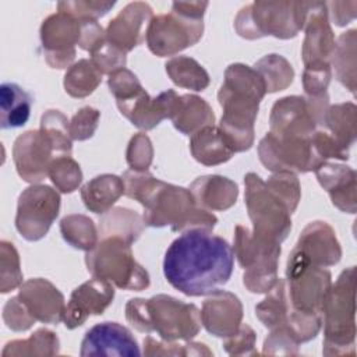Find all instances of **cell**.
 Masks as SVG:
<instances>
[{
	"instance_id": "603a6c76",
	"label": "cell",
	"mask_w": 357,
	"mask_h": 357,
	"mask_svg": "<svg viewBox=\"0 0 357 357\" xmlns=\"http://www.w3.org/2000/svg\"><path fill=\"white\" fill-rule=\"evenodd\" d=\"M243 321V305L238 297L226 290H216L202 303L201 322L216 337L236 333Z\"/></svg>"
},
{
	"instance_id": "ac0fdd59",
	"label": "cell",
	"mask_w": 357,
	"mask_h": 357,
	"mask_svg": "<svg viewBox=\"0 0 357 357\" xmlns=\"http://www.w3.org/2000/svg\"><path fill=\"white\" fill-rule=\"evenodd\" d=\"M269 132L278 137L308 139L317 131V121L304 96L291 95L275 102L269 116Z\"/></svg>"
},
{
	"instance_id": "2e32d148",
	"label": "cell",
	"mask_w": 357,
	"mask_h": 357,
	"mask_svg": "<svg viewBox=\"0 0 357 357\" xmlns=\"http://www.w3.org/2000/svg\"><path fill=\"white\" fill-rule=\"evenodd\" d=\"M305 31L301 56L304 67L307 66H331V57L335 50V33L329 24L326 3L304 1Z\"/></svg>"
},
{
	"instance_id": "277c9868",
	"label": "cell",
	"mask_w": 357,
	"mask_h": 357,
	"mask_svg": "<svg viewBox=\"0 0 357 357\" xmlns=\"http://www.w3.org/2000/svg\"><path fill=\"white\" fill-rule=\"evenodd\" d=\"M126 319L144 333H156L166 342H188L201 329V311L167 294L131 298L126 304Z\"/></svg>"
},
{
	"instance_id": "7a4b0ae2",
	"label": "cell",
	"mask_w": 357,
	"mask_h": 357,
	"mask_svg": "<svg viewBox=\"0 0 357 357\" xmlns=\"http://www.w3.org/2000/svg\"><path fill=\"white\" fill-rule=\"evenodd\" d=\"M121 178L124 194L142 205L145 226H169L173 231H212L218 223V218L198 206L191 191L184 187L165 183L148 170H127Z\"/></svg>"
},
{
	"instance_id": "ee69618b",
	"label": "cell",
	"mask_w": 357,
	"mask_h": 357,
	"mask_svg": "<svg viewBox=\"0 0 357 357\" xmlns=\"http://www.w3.org/2000/svg\"><path fill=\"white\" fill-rule=\"evenodd\" d=\"M268 188L289 208L293 213L301 199L300 181L293 172H276L268 181H265Z\"/></svg>"
},
{
	"instance_id": "8992f818",
	"label": "cell",
	"mask_w": 357,
	"mask_h": 357,
	"mask_svg": "<svg viewBox=\"0 0 357 357\" xmlns=\"http://www.w3.org/2000/svg\"><path fill=\"white\" fill-rule=\"evenodd\" d=\"M208 1H174L169 14L152 17L146 28L148 49L159 56H174L195 45L204 33Z\"/></svg>"
},
{
	"instance_id": "e0dca14e",
	"label": "cell",
	"mask_w": 357,
	"mask_h": 357,
	"mask_svg": "<svg viewBox=\"0 0 357 357\" xmlns=\"http://www.w3.org/2000/svg\"><path fill=\"white\" fill-rule=\"evenodd\" d=\"M114 298V286L103 279L92 278L73 290L66 305L63 322L67 329H75L91 315H102Z\"/></svg>"
},
{
	"instance_id": "7c38bea8",
	"label": "cell",
	"mask_w": 357,
	"mask_h": 357,
	"mask_svg": "<svg viewBox=\"0 0 357 357\" xmlns=\"http://www.w3.org/2000/svg\"><path fill=\"white\" fill-rule=\"evenodd\" d=\"M60 195L45 184H31L18 197L15 227L28 241L43 238L60 211Z\"/></svg>"
},
{
	"instance_id": "11a10c76",
	"label": "cell",
	"mask_w": 357,
	"mask_h": 357,
	"mask_svg": "<svg viewBox=\"0 0 357 357\" xmlns=\"http://www.w3.org/2000/svg\"><path fill=\"white\" fill-rule=\"evenodd\" d=\"M312 145L317 152V155L324 160L328 162L329 159H339V160H347L349 159V151L343 149L328 131L317 130L312 135Z\"/></svg>"
},
{
	"instance_id": "f907efd6",
	"label": "cell",
	"mask_w": 357,
	"mask_h": 357,
	"mask_svg": "<svg viewBox=\"0 0 357 357\" xmlns=\"http://www.w3.org/2000/svg\"><path fill=\"white\" fill-rule=\"evenodd\" d=\"M257 335L251 326L241 324L238 331L223 340V349L230 356H258L255 349Z\"/></svg>"
},
{
	"instance_id": "44dd1931",
	"label": "cell",
	"mask_w": 357,
	"mask_h": 357,
	"mask_svg": "<svg viewBox=\"0 0 357 357\" xmlns=\"http://www.w3.org/2000/svg\"><path fill=\"white\" fill-rule=\"evenodd\" d=\"M178 95L173 89H167L155 98H151L142 88L132 96L116 100L120 113L141 130H152L162 120L170 119L174 100Z\"/></svg>"
},
{
	"instance_id": "5b68a950",
	"label": "cell",
	"mask_w": 357,
	"mask_h": 357,
	"mask_svg": "<svg viewBox=\"0 0 357 357\" xmlns=\"http://www.w3.org/2000/svg\"><path fill=\"white\" fill-rule=\"evenodd\" d=\"M324 356L356 354V268L344 269L331 286L324 307Z\"/></svg>"
},
{
	"instance_id": "f6af8a7d",
	"label": "cell",
	"mask_w": 357,
	"mask_h": 357,
	"mask_svg": "<svg viewBox=\"0 0 357 357\" xmlns=\"http://www.w3.org/2000/svg\"><path fill=\"white\" fill-rule=\"evenodd\" d=\"M126 159L131 170L146 172L153 159V146L149 137L144 132L135 134L127 146Z\"/></svg>"
},
{
	"instance_id": "c3c4849f",
	"label": "cell",
	"mask_w": 357,
	"mask_h": 357,
	"mask_svg": "<svg viewBox=\"0 0 357 357\" xmlns=\"http://www.w3.org/2000/svg\"><path fill=\"white\" fill-rule=\"evenodd\" d=\"M127 53L113 46L110 42H105L93 53H91V60L102 74H113L121 68H126Z\"/></svg>"
},
{
	"instance_id": "30bf717a",
	"label": "cell",
	"mask_w": 357,
	"mask_h": 357,
	"mask_svg": "<svg viewBox=\"0 0 357 357\" xmlns=\"http://www.w3.org/2000/svg\"><path fill=\"white\" fill-rule=\"evenodd\" d=\"M244 185L245 206L252 222L251 233L261 240L280 244L291 230V212L257 173H247Z\"/></svg>"
},
{
	"instance_id": "bcb514c9",
	"label": "cell",
	"mask_w": 357,
	"mask_h": 357,
	"mask_svg": "<svg viewBox=\"0 0 357 357\" xmlns=\"http://www.w3.org/2000/svg\"><path fill=\"white\" fill-rule=\"evenodd\" d=\"M298 340L286 326L271 329V333L264 340L262 354L268 356H297Z\"/></svg>"
},
{
	"instance_id": "4fadbf2b",
	"label": "cell",
	"mask_w": 357,
	"mask_h": 357,
	"mask_svg": "<svg viewBox=\"0 0 357 357\" xmlns=\"http://www.w3.org/2000/svg\"><path fill=\"white\" fill-rule=\"evenodd\" d=\"M258 156L261 163L273 173H308L325 163L314 149L312 137L308 139L287 138L269 131L258 144Z\"/></svg>"
},
{
	"instance_id": "d6a6232c",
	"label": "cell",
	"mask_w": 357,
	"mask_h": 357,
	"mask_svg": "<svg viewBox=\"0 0 357 357\" xmlns=\"http://www.w3.org/2000/svg\"><path fill=\"white\" fill-rule=\"evenodd\" d=\"M356 29L343 32L337 38L333 54L331 57V63L335 67L336 78L351 93L356 92Z\"/></svg>"
},
{
	"instance_id": "9c48e42d",
	"label": "cell",
	"mask_w": 357,
	"mask_h": 357,
	"mask_svg": "<svg viewBox=\"0 0 357 357\" xmlns=\"http://www.w3.org/2000/svg\"><path fill=\"white\" fill-rule=\"evenodd\" d=\"M233 252L244 269L243 283L251 293H268L278 282L280 244L255 237L248 227L234 230Z\"/></svg>"
},
{
	"instance_id": "8fae6325",
	"label": "cell",
	"mask_w": 357,
	"mask_h": 357,
	"mask_svg": "<svg viewBox=\"0 0 357 357\" xmlns=\"http://www.w3.org/2000/svg\"><path fill=\"white\" fill-rule=\"evenodd\" d=\"M331 286V272L324 266L311 264L293 248L286 264V289L291 307L303 312L322 315Z\"/></svg>"
},
{
	"instance_id": "816d5d0a",
	"label": "cell",
	"mask_w": 357,
	"mask_h": 357,
	"mask_svg": "<svg viewBox=\"0 0 357 357\" xmlns=\"http://www.w3.org/2000/svg\"><path fill=\"white\" fill-rule=\"evenodd\" d=\"M3 321L11 331L24 332L32 328L36 319L31 315L18 296L11 297L3 307Z\"/></svg>"
},
{
	"instance_id": "d6986e66",
	"label": "cell",
	"mask_w": 357,
	"mask_h": 357,
	"mask_svg": "<svg viewBox=\"0 0 357 357\" xmlns=\"http://www.w3.org/2000/svg\"><path fill=\"white\" fill-rule=\"evenodd\" d=\"M79 354L88 356H139V346L131 331L117 322H102L92 326L81 342Z\"/></svg>"
},
{
	"instance_id": "8d00e7d4",
	"label": "cell",
	"mask_w": 357,
	"mask_h": 357,
	"mask_svg": "<svg viewBox=\"0 0 357 357\" xmlns=\"http://www.w3.org/2000/svg\"><path fill=\"white\" fill-rule=\"evenodd\" d=\"M60 350V342L50 329L40 328L28 339L11 340L3 349V357L7 356H54Z\"/></svg>"
},
{
	"instance_id": "6da1fadb",
	"label": "cell",
	"mask_w": 357,
	"mask_h": 357,
	"mask_svg": "<svg viewBox=\"0 0 357 357\" xmlns=\"http://www.w3.org/2000/svg\"><path fill=\"white\" fill-rule=\"evenodd\" d=\"M234 252L220 236L206 230L183 231L166 250V280L185 296L211 294L225 286L233 272Z\"/></svg>"
},
{
	"instance_id": "e575fe53",
	"label": "cell",
	"mask_w": 357,
	"mask_h": 357,
	"mask_svg": "<svg viewBox=\"0 0 357 357\" xmlns=\"http://www.w3.org/2000/svg\"><path fill=\"white\" fill-rule=\"evenodd\" d=\"M291 304L287 297L286 280L278 279L276 284L268 291V296L255 307L257 318L264 326L273 329L286 324Z\"/></svg>"
},
{
	"instance_id": "1f68e13d",
	"label": "cell",
	"mask_w": 357,
	"mask_h": 357,
	"mask_svg": "<svg viewBox=\"0 0 357 357\" xmlns=\"http://www.w3.org/2000/svg\"><path fill=\"white\" fill-rule=\"evenodd\" d=\"M356 124H357V107L351 102L339 103L328 107L325 114L324 127L332 138L346 151L356 141Z\"/></svg>"
},
{
	"instance_id": "f546056e",
	"label": "cell",
	"mask_w": 357,
	"mask_h": 357,
	"mask_svg": "<svg viewBox=\"0 0 357 357\" xmlns=\"http://www.w3.org/2000/svg\"><path fill=\"white\" fill-rule=\"evenodd\" d=\"M31 95L14 82L0 86V126L6 128L22 127L31 116Z\"/></svg>"
},
{
	"instance_id": "f5cc1de1",
	"label": "cell",
	"mask_w": 357,
	"mask_h": 357,
	"mask_svg": "<svg viewBox=\"0 0 357 357\" xmlns=\"http://www.w3.org/2000/svg\"><path fill=\"white\" fill-rule=\"evenodd\" d=\"M107 86L116 100L127 99L137 93L139 89H142V85L137 75L127 68H121L110 74L107 78Z\"/></svg>"
},
{
	"instance_id": "74e56055",
	"label": "cell",
	"mask_w": 357,
	"mask_h": 357,
	"mask_svg": "<svg viewBox=\"0 0 357 357\" xmlns=\"http://www.w3.org/2000/svg\"><path fill=\"white\" fill-rule=\"evenodd\" d=\"M264 79L266 92L283 91L293 82L294 70L291 64L280 54L272 53L259 59L252 67Z\"/></svg>"
},
{
	"instance_id": "836d02e7",
	"label": "cell",
	"mask_w": 357,
	"mask_h": 357,
	"mask_svg": "<svg viewBox=\"0 0 357 357\" xmlns=\"http://www.w3.org/2000/svg\"><path fill=\"white\" fill-rule=\"evenodd\" d=\"M166 74L180 88L204 91L209 85V74L192 57L176 56L166 61Z\"/></svg>"
},
{
	"instance_id": "7dc6e473",
	"label": "cell",
	"mask_w": 357,
	"mask_h": 357,
	"mask_svg": "<svg viewBox=\"0 0 357 357\" xmlns=\"http://www.w3.org/2000/svg\"><path fill=\"white\" fill-rule=\"evenodd\" d=\"M114 1H95V0H78V1H59V11L67 13L77 20H95L103 17L109 10L114 7Z\"/></svg>"
},
{
	"instance_id": "f1b7e54d",
	"label": "cell",
	"mask_w": 357,
	"mask_h": 357,
	"mask_svg": "<svg viewBox=\"0 0 357 357\" xmlns=\"http://www.w3.org/2000/svg\"><path fill=\"white\" fill-rule=\"evenodd\" d=\"M124 194L123 178L116 174H100L81 188V198L86 209L103 215Z\"/></svg>"
},
{
	"instance_id": "b9f144b4",
	"label": "cell",
	"mask_w": 357,
	"mask_h": 357,
	"mask_svg": "<svg viewBox=\"0 0 357 357\" xmlns=\"http://www.w3.org/2000/svg\"><path fill=\"white\" fill-rule=\"evenodd\" d=\"M144 354L151 356H212V351L204 343L166 342L146 336L144 339Z\"/></svg>"
},
{
	"instance_id": "7bdbcfd3",
	"label": "cell",
	"mask_w": 357,
	"mask_h": 357,
	"mask_svg": "<svg viewBox=\"0 0 357 357\" xmlns=\"http://www.w3.org/2000/svg\"><path fill=\"white\" fill-rule=\"evenodd\" d=\"M0 291L8 293L22 284L20 255L14 244L3 240L0 243Z\"/></svg>"
},
{
	"instance_id": "ab89813d",
	"label": "cell",
	"mask_w": 357,
	"mask_h": 357,
	"mask_svg": "<svg viewBox=\"0 0 357 357\" xmlns=\"http://www.w3.org/2000/svg\"><path fill=\"white\" fill-rule=\"evenodd\" d=\"M40 131H43L52 141L57 156L71 155L73 138L70 134V121L60 112L50 109L42 114Z\"/></svg>"
},
{
	"instance_id": "6f0895ef",
	"label": "cell",
	"mask_w": 357,
	"mask_h": 357,
	"mask_svg": "<svg viewBox=\"0 0 357 357\" xmlns=\"http://www.w3.org/2000/svg\"><path fill=\"white\" fill-rule=\"evenodd\" d=\"M326 8L332 21L336 25L343 26L356 18L357 1H331L326 3Z\"/></svg>"
},
{
	"instance_id": "484cf974",
	"label": "cell",
	"mask_w": 357,
	"mask_h": 357,
	"mask_svg": "<svg viewBox=\"0 0 357 357\" xmlns=\"http://www.w3.org/2000/svg\"><path fill=\"white\" fill-rule=\"evenodd\" d=\"M198 206L206 211H226L231 208L238 197V185L219 174L198 177L188 188Z\"/></svg>"
},
{
	"instance_id": "4316f807",
	"label": "cell",
	"mask_w": 357,
	"mask_h": 357,
	"mask_svg": "<svg viewBox=\"0 0 357 357\" xmlns=\"http://www.w3.org/2000/svg\"><path fill=\"white\" fill-rule=\"evenodd\" d=\"M170 120L181 134L192 135L204 127L213 126L215 114L205 99L187 93L176 98Z\"/></svg>"
},
{
	"instance_id": "d4e9b609",
	"label": "cell",
	"mask_w": 357,
	"mask_h": 357,
	"mask_svg": "<svg viewBox=\"0 0 357 357\" xmlns=\"http://www.w3.org/2000/svg\"><path fill=\"white\" fill-rule=\"evenodd\" d=\"M318 183L329 194L332 204L346 213L357 211L356 172L346 165L325 162L315 170Z\"/></svg>"
},
{
	"instance_id": "f35d334b",
	"label": "cell",
	"mask_w": 357,
	"mask_h": 357,
	"mask_svg": "<svg viewBox=\"0 0 357 357\" xmlns=\"http://www.w3.org/2000/svg\"><path fill=\"white\" fill-rule=\"evenodd\" d=\"M60 231L63 238L77 250L89 251L99 240V233L93 220L81 213L64 216L60 222Z\"/></svg>"
},
{
	"instance_id": "681fc988",
	"label": "cell",
	"mask_w": 357,
	"mask_h": 357,
	"mask_svg": "<svg viewBox=\"0 0 357 357\" xmlns=\"http://www.w3.org/2000/svg\"><path fill=\"white\" fill-rule=\"evenodd\" d=\"M100 112L92 106L81 107L70 121V134L74 141L89 139L99 124Z\"/></svg>"
},
{
	"instance_id": "ffe728a7",
	"label": "cell",
	"mask_w": 357,
	"mask_h": 357,
	"mask_svg": "<svg viewBox=\"0 0 357 357\" xmlns=\"http://www.w3.org/2000/svg\"><path fill=\"white\" fill-rule=\"evenodd\" d=\"M153 17L152 8L145 1L128 3L106 26V39L123 52H130L141 45L146 28Z\"/></svg>"
},
{
	"instance_id": "52a82bcc",
	"label": "cell",
	"mask_w": 357,
	"mask_h": 357,
	"mask_svg": "<svg viewBox=\"0 0 357 357\" xmlns=\"http://www.w3.org/2000/svg\"><path fill=\"white\" fill-rule=\"evenodd\" d=\"M85 265L93 278L107 280L123 290L139 291L151 283L148 272L134 258L131 243L121 237L99 238L96 245L86 251Z\"/></svg>"
},
{
	"instance_id": "5bb4252c",
	"label": "cell",
	"mask_w": 357,
	"mask_h": 357,
	"mask_svg": "<svg viewBox=\"0 0 357 357\" xmlns=\"http://www.w3.org/2000/svg\"><path fill=\"white\" fill-rule=\"evenodd\" d=\"M81 24L75 17L57 11L43 20L40 25V42L46 63L52 68H67L75 57V46L79 42Z\"/></svg>"
},
{
	"instance_id": "9f6ffc18",
	"label": "cell",
	"mask_w": 357,
	"mask_h": 357,
	"mask_svg": "<svg viewBox=\"0 0 357 357\" xmlns=\"http://www.w3.org/2000/svg\"><path fill=\"white\" fill-rule=\"evenodd\" d=\"M81 33L78 46L89 53H93L99 46H102L106 39V31L95 20H79Z\"/></svg>"
},
{
	"instance_id": "db71d44e",
	"label": "cell",
	"mask_w": 357,
	"mask_h": 357,
	"mask_svg": "<svg viewBox=\"0 0 357 357\" xmlns=\"http://www.w3.org/2000/svg\"><path fill=\"white\" fill-rule=\"evenodd\" d=\"M331 66H307L303 73V86L305 96H318L326 93L331 82Z\"/></svg>"
},
{
	"instance_id": "7402d4cb",
	"label": "cell",
	"mask_w": 357,
	"mask_h": 357,
	"mask_svg": "<svg viewBox=\"0 0 357 357\" xmlns=\"http://www.w3.org/2000/svg\"><path fill=\"white\" fill-rule=\"evenodd\" d=\"M17 296L36 321L53 325L63 321L66 311L64 296L47 279H28L20 286Z\"/></svg>"
},
{
	"instance_id": "ba28073f",
	"label": "cell",
	"mask_w": 357,
	"mask_h": 357,
	"mask_svg": "<svg viewBox=\"0 0 357 357\" xmlns=\"http://www.w3.org/2000/svg\"><path fill=\"white\" fill-rule=\"evenodd\" d=\"M304 15V1H255L237 13L234 29L250 40L268 35L290 39L303 29Z\"/></svg>"
},
{
	"instance_id": "3957f363",
	"label": "cell",
	"mask_w": 357,
	"mask_h": 357,
	"mask_svg": "<svg viewBox=\"0 0 357 357\" xmlns=\"http://www.w3.org/2000/svg\"><path fill=\"white\" fill-rule=\"evenodd\" d=\"M265 93V82L252 67L234 63L226 68L223 84L218 92V100L223 109L218 127L234 153L252 146L254 123Z\"/></svg>"
},
{
	"instance_id": "cb8c5ba5",
	"label": "cell",
	"mask_w": 357,
	"mask_h": 357,
	"mask_svg": "<svg viewBox=\"0 0 357 357\" xmlns=\"http://www.w3.org/2000/svg\"><path fill=\"white\" fill-rule=\"evenodd\" d=\"M294 248L311 264L324 268L336 265L342 258V248L335 230L322 220L310 222L303 229Z\"/></svg>"
},
{
	"instance_id": "d590c367",
	"label": "cell",
	"mask_w": 357,
	"mask_h": 357,
	"mask_svg": "<svg viewBox=\"0 0 357 357\" xmlns=\"http://www.w3.org/2000/svg\"><path fill=\"white\" fill-rule=\"evenodd\" d=\"M102 75L91 59H81L68 67L63 85L70 96L85 98L99 86Z\"/></svg>"
},
{
	"instance_id": "83f0119b",
	"label": "cell",
	"mask_w": 357,
	"mask_h": 357,
	"mask_svg": "<svg viewBox=\"0 0 357 357\" xmlns=\"http://www.w3.org/2000/svg\"><path fill=\"white\" fill-rule=\"evenodd\" d=\"M190 151L197 162L205 166H216L226 163L234 155L233 148L219 130V127L208 126L191 135Z\"/></svg>"
},
{
	"instance_id": "9a60e30c",
	"label": "cell",
	"mask_w": 357,
	"mask_h": 357,
	"mask_svg": "<svg viewBox=\"0 0 357 357\" xmlns=\"http://www.w3.org/2000/svg\"><path fill=\"white\" fill-rule=\"evenodd\" d=\"M54 158L56 149L40 130L25 131L14 141L13 160L18 176L26 183L39 184L45 180Z\"/></svg>"
},
{
	"instance_id": "60d3db41",
	"label": "cell",
	"mask_w": 357,
	"mask_h": 357,
	"mask_svg": "<svg viewBox=\"0 0 357 357\" xmlns=\"http://www.w3.org/2000/svg\"><path fill=\"white\" fill-rule=\"evenodd\" d=\"M49 178L60 192L70 194L74 192L82 183V172L71 155H63L54 158L52 162Z\"/></svg>"
},
{
	"instance_id": "4dcf8cb0",
	"label": "cell",
	"mask_w": 357,
	"mask_h": 357,
	"mask_svg": "<svg viewBox=\"0 0 357 357\" xmlns=\"http://www.w3.org/2000/svg\"><path fill=\"white\" fill-rule=\"evenodd\" d=\"M144 219L137 212L127 208H113L109 209L99 220L98 233L99 238L107 236H116L134 243L138 240L144 230Z\"/></svg>"
}]
</instances>
